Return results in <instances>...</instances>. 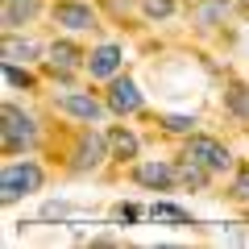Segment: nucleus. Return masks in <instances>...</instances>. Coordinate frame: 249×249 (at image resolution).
<instances>
[{
    "mask_svg": "<svg viewBox=\"0 0 249 249\" xmlns=\"http://www.w3.org/2000/svg\"><path fill=\"white\" fill-rule=\"evenodd\" d=\"M4 79H9V88H34V75H29V71H17L13 62H4Z\"/></svg>",
    "mask_w": 249,
    "mask_h": 249,
    "instance_id": "19",
    "label": "nucleus"
},
{
    "mask_svg": "<svg viewBox=\"0 0 249 249\" xmlns=\"http://www.w3.org/2000/svg\"><path fill=\"white\" fill-rule=\"evenodd\" d=\"M121 46H100L96 54L88 58V71H91V79H112L116 71H121Z\"/></svg>",
    "mask_w": 249,
    "mask_h": 249,
    "instance_id": "6",
    "label": "nucleus"
},
{
    "mask_svg": "<svg viewBox=\"0 0 249 249\" xmlns=\"http://www.w3.org/2000/svg\"><path fill=\"white\" fill-rule=\"evenodd\" d=\"M37 187H42V170L34 162H9L4 175H0V196H4V204H13L21 196H34Z\"/></svg>",
    "mask_w": 249,
    "mask_h": 249,
    "instance_id": "1",
    "label": "nucleus"
},
{
    "mask_svg": "<svg viewBox=\"0 0 249 249\" xmlns=\"http://www.w3.org/2000/svg\"><path fill=\"white\" fill-rule=\"evenodd\" d=\"M34 13H37V0H4V29L25 25Z\"/></svg>",
    "mask_w": 249,
    "mask_h": 249,
    "instance_id": "10",
    "label": "nucleus"
},
{
    "mask_svg": "<svg viewBox=\"0 0 249 249\" xmlns=\"http://www.w3.org/2000/svg\"><path fill=\"white\" fill-rule=\"evenodd\" d=\"M79 58L83 54L71 42H54L50 46V71H71V67H79Z\"/></svg>",
    "mask_w": 249,
    "mask_h": 249,
    "instance_id": "12",
    "label": "nucleus"
},
{
    "mask_svg": "<svg viewBox=\"0 0 249 249\" xmlns=\"http://www.w3.org/2000/svg\"><path fill=\"white\" fill-rule=\"evenodd\" d=\"M67 212H71L67 204H46V208H42V216H46V220H54V216H67Z\"/></svg>",
    "mask_w": 249,
    "mask_h": 249,
    "instance_id": "23",
    "label": "nucleus"
},
{
    "mask_svg": "<svg viewBox=\"0 0 249 249\" xmlns=\"http://www.w3.org/2000/svg\"><path fill=\"white\" fill-rule=\"evenodd\" d=\"M21 58H25V62L37 58V46L34 42H21V37L9 34V37H4V62H21Z\"/></svg>",
    "mask_w": 249,
    "mask_h": 249,
    "instance_id": "14",
    "label": "nucleus"
},
{
    "mask_svg": "<svg viewBox=\"0 0 249 249\" xmlns=\"http://www.w3.org/2000/svg\"><path fill=\"white\" fill-rule=\"evenodd\" d=\"M58 112H67V116H79V121H100L104 116V104L100 100H91V96H83V91H67V96H58Z\"/></svg>",
    "mask_w": 249,
    "mask_h": 249,
    "instance_id": "4",
    "label": "nucleus"
},
{
    "mask_svg": "<svg viewBox=\"0 0 249 249\" xmlns=\"http://www.w3.org/2000/svg\"><path fill=\"white\" fill-rule=\"evenodd\" d=\"M150 216H154V220H162V224H175V229H183V224H196L191 216L183 212V208H175V204H154Z\"/></svg>",
    "mask_w": 249,
    "mask_h": 249,
    "instance_id": "13",
    "label": "nucleus"
},
{
    "mask_svg": "<svg viewBox=\"0 0 249 249\" xmlns=\"http://www.w3.org/2000/svg\"><path fill=\"white\" fill-rule=\"evenodd\" d=\"M142 9H145V17H170L175 13V0H142Z\"/></svg>",
    "mask_w": 249,
    "mask_h": 249,
    "instance_id": "17",
    "label": "nucleus"
},
{
    "mask_svg": "<svg viewBox=\"0 0 249 249\" xmlns=\"http://www.w3.org/2000/svg\"><path fill=\"white\" fill-rule=\"evenodd\" d=\"M37 142V129H34V116H25L21 108L4 104V150L17 154V150H29Z\"/></svg>",
    "mask_w": 249,
    "mask_h": 249,
    "instance_id": "2",
    "label": "nucleus"
},
{
    "mask_svg": "<svg viewBox=\"0 0 249 249\" xmlns=\"http://www.w3.org/2000/svg\"><path fill=\"white\" fill-rule=\"evenodd\" d=\"M229 108H232V116H249V91L245 88H232L229 91Z\"/></svg>",
    "mask_w": 249,
    "mask_h": 249,
    "instance_id": "18",
    "label": "nucleus"
},
{
    "mask_svg": "<svg viewBox=\"0 0 249 249\" xmlns=\"http://www.w3.org/2000/svg\"><path fill=\"white\" fill-rule=\"evenodd\" d=\"M133 175H137V183H142V187H170L178 178L175 166H166V162H142Z\"/></svg>",
    "mask_w": 249,
    "mask_h": 249,
    "instance_id": "8",
    "label": "nucleus"
},
{
    "mask_svg": "<svg viewBox=\"0 0 249 249\" xmlns=\"http://www.w3.org/2000/svg\"><path fill=\"white\" fill-rule=\"evenodd\" d=\"M108 108L112 112H137L142 108V91H137L133 79H112V88H108Z\"/></svg>",
    "mask_w": 249,
    "mask_h": 249,
    "instance_id": "5",
    "label": "nucleus"
},
{
    "mask_svg": "<svg viewBox=\"0 0 249 249\" xmlns=\"http://www.w3.org/2000/svg\"><path fill=\"white\" fill-rule=\"evenodd\" d=\"M116 220H129V224H133V220H142V208H133V204H121V208H116Z\"/></svg>",
    "mask_w": 249,
    "mask_h": 249,
    "instance_id": "22",
    "label": "nucleus"
},
{
    "mask_svg": "<svg viewBox=\"0 0 249 249\" xmlns=\"http://www.w3.org/2000/svg\"><path fill=\"white\" fill-rule=\"evenodd\" d=\"M104 162V142H100V133H83L79 142V154H75V170H91Z\"/></svg>",
    "mask_w": 249,
    "mask_h": 249,
    "instance_id": "9",
    "label": "nucleus"
},
{
    "mask_svg": "<svg viewBox=\"0 0 249 249\" xmlns=\"http://www.w3.org/2000/svg\"><path fill=\"white\" fill-rule=\"evenodd\" d=\"M187 158H196L199 166H208V170H229L232 166V154L224 150L216 137H191V142H187Z\"/></svg>",
    "mask_w": 249,
    "mask_h": 249,
    "instance_id": "3",
    "label": "nucleus"
},
{
    "mask_svg": "<svg viewBox=\"0 0 249 249\" xmlns=\"http://www.w3.org/2000/svg\"><path fill=\"white\" fill-rule=\"evenodd\" d=\"M162 124H166L170 133H187V129H191L196 121H191V116H162Z\"/></svg>",
    "mask_w": 249,
    "mask_h": 249,
    "instance_id": "20",
    "label": "nucleus"
},
{
    "mask_svg": "<svg viewBox=\"0 0 249 249\" xmlns=\"http://www.w3.org/2000/svg\"><path fill=\"white\" fill-rule=\"evenodd\" d=\"M54 21L67 29H91L96 25V17H91L88 4H75V0H62V4H54Z\"/></svg>",
    "mask_w": 249,
    "mask_h": 249,
    "instance_id": "7",
    "label": "nucleus"
},
{
    "mask_svg": "<svg viewBox=\"0 0 249 249\" xmlns=\"http://www.w3.org/2000/svg\"><path fill=\"white\" fill-rule=\"evenodd\" d=\"M175 175H178V183H183V187H196V191H204V187H208V166H199L196 158L178 162Z\"/></svg>",
    "mask_w": 249,
    "mask_h": 249,
    "instance_id": "11",
    "label": "nucleus"
},
{
    "mask_svg": "<svg viewBox=\"0 0 249 249\" xmlns=\"http://www.w3.org/2000/svg\"><path fill=\"white\" fill-rule=\"evenodd\" d=\"M232 196H237V199H245V204H249V166H245V170L237 175V183H232Z\"/></svg>",
    "mask_w": 249,
    "mask_h": 249,
    "instance_id": "21",
    "label": "nucleus"
},
{
    "mask_svg": "<svg viewBox=\"0 0 249 249\" xmlns=\"http://www.w3.org/2000/svg\"><path fill=\"white\" fill-rule=\"evenodd\" d=\"M224 17H229V4H224V0H212V4H204V9L196 13V21H199L204 29H212L216 21H224Z\"/></svg>",
    "mask_w": 249,
    "mask_h": 249,
    "instance_id": "15",
    "label": "nucleus"
},
{
    "mask_svg": "<svg viewBox=\"0 0 249 249\" xmlns=\"http://www.w3.org/2000/svg\"><path fill=\"white\" fill-rule=\"evenodd\" d=\"M108 142H112V154H116V158H133V154H137V137L124 133V129H116Z\"/></svg>",
    "mask_w": 249,
    "mask_h": 249,
    "instance_id": "16",
    "label": "nucleus"
}]
</instances>
